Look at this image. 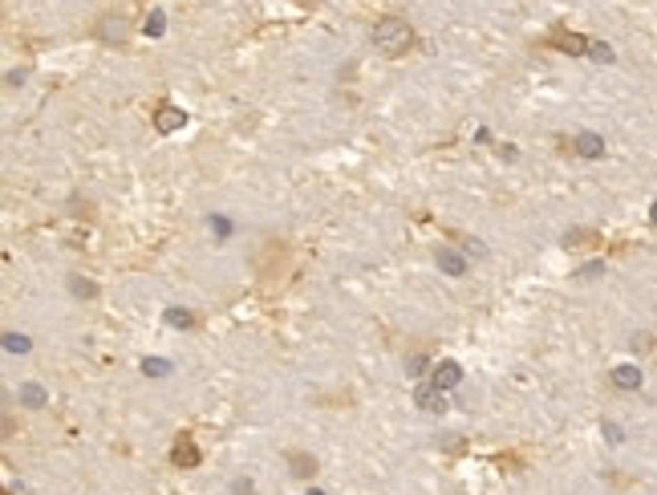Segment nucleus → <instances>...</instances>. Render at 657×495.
Returning a JSON list of instances; mask_svg holds the SVG:
<instances>
[{
    "mask_svg": "<svg viewBox=\"0 0 657 495\" xmlns=\"http://www.w3.org/2000/svg\"><path fill=\"white\" fill-rule=\"evenodd\" d=\"M374 41H377V49H381L386 57H402V53H410V45H414V33H410V24L406 21L386 17V21L374 24Z\"/></svg>",
    "mask_w": 657,
    "mask_h": 495,
    "instance_id": "f257e3e1",
    "label": "nucleus"
},
{
    "mask_svg": "<svg viewBox=\"0 0 657 495\" xmlns=\"http://www.w3.org/2000/svg\"><path fill=\"white\" fill-rule=\"evenodd\" d=\"M414 402H418V410H426V414H438V410H446V390H438L434 382H426V386L414 390Z\"/></svg>",
    "mask_w": 657,
    "mask_h": 495,
    "instance_id": "f03ea898",
    "label": "nucleus"
},
{
    "mask_svg": "<svg viewBox=\"0 0 657 495\" xmlns=\"http://www.w3.org/2000/svg\"><path fill=\"white\" fill-rule=\"evenodd\" d=\"M430 382H434L438 390H454V386L463 382V366H459V361H438V366L430 370Z\"/></svg>",
    "mask_w": 657,
    "mask_h": 495,
    "instance_id": "7ed1b4c3",
    "label": "nucleus"
},
{
    "mask_svg": "<svg viewBox=\"0 0 657 495\" xmlns=\"http://www.w3.org/2000/svg\"><path fill=\"white\" fill-rule=\"evenodd\" d=\"M548 45H556V49H564V53H576V57H580V53H588V45H592V41H588V37H580V33L556 29V33L548 37Z\"/></svg>",
    "mask_w": 657,
    "mask_h": 495,
    "instance_id": "20e7f679",
    "label": "nucleus"
},
{
    "mask_svg": "<svg viewBox=\"0 0 657 495\" xmlns=\"http://www.w3.org/2000/svg\"><path fill=\"white\" fill-rule=\"evenodd\" d=\"M183 122H187V114H183L179 106H159V114H155V126H159L163 134H175Z\"/></svg>",
    "mask_w": 657,
    "mask_h": 495,
    "instance_id": "39448f33",
    "label": "nucleus"
},
{
    "mask_svg": "<svg viewBox=\"0 0 657 495\" xmlns=\"http://www.w3.org/2000/svg\"><path fill=\"white\" fill-rule=\"evenodd\" d=\"M171 459H175V467H199V459H203V455H199V447H195L191 439H179L175 450H171Z\"/></svg>",
    "mask_w": 657,
    "mask_h": 495,
    "instance_id": "423d86ee",
    "label": "nucleus"
},
{
    "mask_svg": "<svg viewBox=\"0 0 657 495\" xmlns=\"http://www.w3.org/2000/svg\"><path fill=\"white\" fill-rule=\"evenodd\" d=\"M576 155H585V159H601L605 155V139L601 134H576Z\"/></svg>",
    "mask_w": 657,
    "mask_h": 495,
    "instance_id": "0eeeda50",
    "label": "nucleus"
},
{
    "mask_svg": "<svg viewBox=\"0 0 657 495\" xmlns=\"http://www.w3.org/2000/svg\"><path fill=\"white\" fill-rule=\"evenodd\" d=\"M438 268H443L446 276H463V272H467V260L459 256L454 248H443V252H438Z\"/></svg>",
    "mask_w": 657,
    "mask_h": 495,
    "instance_id": "6e6552de",
    "label": "nucleus"
},
{
    "mask_svg": "<svg viewBox=\"0 0 657 495\" xmlns=\"http://www.w3.org/2000/svg\"><path fill=\"white\" fill-rule=\"evenodd\" d=\"M45 402H49V394L41 390V386H37V382H24V386H21V406H29V410H41Z\"/></svg>",
    "mask_w": 657,
    "mask_h": 495,
    "instance_id": "1a4fd4ad",
    "label": "nucleus"
},
{
    "mask_svg": "<svg viewBox=\"0 0 657 495\" xmlns=\"http://www.w3.org/2000/svg\"><path fill=\"white\" fill-rule=\"evenodd\" d=\"M612 382H617L621 390H637V386H641V370H637V366H617V370H612Z\"/></svg>",
    "mask_w": 657,
    "mask_h": 495,
    "instance_id": "9d476101",
    "label": "nucleus"
},
{
    "mask_svg": "<svg viewBox=\"0 0 657 495\" xmlns=\"http://www.w3.org/2000/svg\"><path fill=\"white\" fill-rule=\"evenodd\" d=\"M288 463H292V475H296V479H308V475L317 471V459H312V455H292Z\"/></svg>",
    "mask_w": 657,
    "mask_h": 495,
    "instance_id": "9b49d317",
    "label": "nucleus"
},
{
    "mask_svg": "<svg viewBox=\"0 0 657 495\" xmlns=\"http://www.w3.org/2000/svg\"><path fill=\"white\" fill-rule=\"evenodd\" d=\"M4 349H8V354H29L33 341H29L24 333H4Z\"/></svg>",
    "mask_w": 657,
    "mask_h": 495,
    "instance_id": "f8f14e48",
    "label": "nucleus"
},
{
    "mask_svg": "<svg viewBox=\"0 0 657 495\" xmlns=\"http://www.w3.org/2000/svg\"><path fill=\"white\" fill-rule=\"evenodd\" d=\"M588 57H592V61H601V65H609L617 53H612V45H605V41H592V45H588Z\"/></svg>",
    "mask_w": 657,
    "mask_h": 495,
    "instance_id": "ddd939ff",
    "label": "nucleus"
},
{
    "mask_svg": "<svg viewBox=\"0 0 657 495\" xmlns=\"http://www.w3.org/2000/svg\"><path fill=\"white\" fill-rule=\"evenodd\" d=\"M166 321H171L175 329H191V325H195V317H191L187 308H166Z\"/></svg>",
    "mask_w": 657,
    "mask_h": 495,
    "instance_id": "4468645a",
    "label": "nucleus"
},
{
    "mask_svg": "<svg viewBox=\"0 0 657 495\" xmlns=\"http://www.w3.org/2000/svg\"><path fill=\"white\" fill-rule=\"evenodd\" d=\"M163 29H166V17H163V13H150V21H146V33H150V37H159Z\"/></svg>",
    "mask_w": 657,
    "mask_h": 495,
    "instance_id": "2eb2a0df",
    "label": "nucleus"
},
{
    "mask_svg": "<svg viewBox=\"0 0 657 495\" xmlns=\"http://www.w3.org/2000/svg\"><path fill=\"white\" fill-rule=\"evenodd\" d=\"M592 239H596V232H568V236H564V244L572 248V244H592Z\"/></svg>",
    "mask_w": 657,
    "mask_h": 495,
    "instance_id": "dca6fc26",
    "label": "nucleus"
},
{
    "mask_svg": "<svg viewBox=\"0 0 657 495\" xmlns=\"http://www.w3.org/2000/svg\"><path fill=\"white\" fill-rule=\"evenodd\" d=\"M73 292H77V297H94L97 288L90 281H86V276H73Z\"/></svg>",
    "mask_w": 657,
    "mask_h": 495,
    "instance_id": "f3484780",
    "label": "nucleus"
},
{
    "mask_svg": "<svg viewBox=\"0 0 657 495\" xmlns=\"http://www.w3.org/2000/svg\"><path fill=\"white\" fill-rule=\"evenodd\" d=\"M601 272H605V264L596 260V264H585V268L576 272V281H585V276H601Z\"/></svg>",
    "mask_w": 657,
    "mask_h": 495,
    "instance_id": "a211bd4d",
    "label": "nucleus"
},
{
    "mask_svg": "<svg viewBox=\"0 0 657 495\" xmlns=\"http://www.w3.org/2000/svg\"><path fill=\"white\" fill-rule=\"evenodd\" d=\"M426 370V357H410V361H406V374H422Z\"/></svg>",
    "mask_w": 657,
    "mask_h": 495,
    "instance_id": "6ab92c4d",
    "label": "nucleus"
},
{
    "mask_svg": "<svg viewBox=\"0 0 657 495\" xmlns=\"http://www.w3.org/2000/svg\"><path fill=\"white\" fill-rule=\"evenodd\" d=\"M142 370H146V374H163L166 366H163V361H142Z\"/></svg>",
    "mask_w": 657,
    "mask_h": 495,
    "instance_id": "aec40b11",
    "label": "nucleus"
},
{
    "mask_svg": "<svg viewBox=\"0 0 657 495\" xmlns=\"http://www.w3.org/2000/svg\"><path fill=\"white\" fill-rule=\"evenodd\" d=\"M649 219H654V223H657V203H654V212H649Z\"/></svg>",
    "mask_w": 657,
    "mask_h": 495,
    "instance_id": "412c9836",
    "label": "nucleus"
},
{
    "mask_svg": "<svg viewBox=\"0 0 657 495\" xmlns=\"http://www.w3.org/2000/svg\"><path fill=\"white\" fill-rule=\"evenodd\" d=\"M308 495H325V492H308Z\"/></svg>",
    "mask_w": 657,
    "mask_h": 495,
    "instance_id": "4be33fe9",
    "label": "nucleus"
}]
</instances>
